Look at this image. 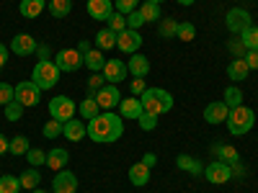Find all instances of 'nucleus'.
Masks as SVG:
<instances>
[{
  "label": "nucleus",
  "mask_w": 258,
  "mask_h": 193,
  "mask_svg": "<svg viewBox=\"0 0 258 193\" xmlns=\"http://www.w3.org/2000/svg\"><path fill=\"white\" fill-rule=\"evenodd\" d=\"M119 111H121V119H140V114L145 109H142V101L135 95V98H121Z\"/></svg>",
  "instance_id": "nucleus-20"
},
{
  "label": "nucleus",
  "mask_w": 258,
  "mask_h": 193,
  "mask_svg": "<svg viewBox=\"0 0 258 193\" xmlns=\"http://www.w3.org/2000/svg\"><path fill=\"white\" fill-rule=\"evenodd\" d=\"M83 64H85V67H88L91 72H101L103 64H106V57H103L101 49H91L88 54L83 57Z\"/></svg>",
  "instance_id": "nucleus-25"
},
{
  "label": "nucleus",
  "mask_w": 258,
  "mask_h": 193,
  "mask_svg": "<svg viewBox=\"0 0 258 193\" xmlns=\"http://www.w3.org/2000/svg\"><path fill=\"white\" fill-rule=\"evenodd\" d=\"M225 124H227V132L232 137H243V134H248L250 129H253L255 114H253V109H248V106H238V109H232L227 114V121Z\"/></svg>",
  "instance_id": "nucleus-3"
},
{
  "label": "nucleus",
  "mask_w": 258,
  "mask_h": 193,
  "mask_svg": "<svg viewBox=\"0 0 258 193\" xmlns=\"http://www.w3.org/2000/svg\"><path fill=\"white\" fill-rule=\"evenodd\" d=\"M26 160L31 162V167L47 165V152H44V149H29V152H26Z\"/></svg>",
  "instance_id": "nucleus-42"
},
{
  "label": "nucleus",
  "mask_w": 258,
  "mask_h": 193,
  "mask_svg": "<svg viewBox=\"0 0 258 193\" xmlns=\"http://www.w3.org/2000/svg\"><path fill=\"white\" fill-rule=\"evenodd\" d=\"M98 103H96V98H83L80 103H78V114L83 116V119H96L98 116Z\"/></svg>",
  "instance_id": "nucleus-30"
},
{
  "label": "nucleus",
  "mask_w": 258,
  "mask_h": 193,
  "mask_svg": "<svg viewBox=\"0 0 258 193\" xmlns=\"http://www.w3.org/2000/svg\"><path fill=\"white\" fill-rule=\"evenodd\" d=\"M176 165H178V170H186V173H191V175H199V173H204V165H202V160L191 157V155H178V157H176Z\"/></svg>",
  "instance_id": "nucleus-22"
},
{
  "label": "nucleus",
  "mask_w": 258,
  "mask_h": 193,
  "mask_svg": "<svg viewBox=\"0 0 258 193\" xmlns=\"http://www.w3.org/2000/svg\"><path fill=\"white\" fill-rule=\"evenodd\" d=\"M106 85V77L103 75H98V72H93L91 77H88V98H96V93Z\"/></svg>",
  "instance_id": "nucleus-39"
},
{
  "label": "nucleus",
  "mask_w": 258,
  "mask_h": 193,
  "mask_svg": "<svg viewBox=\"0 0 258 193\" xmlns=\"http://www.w3.org/2000/svg\"><path fill=\"white\" fill-rule=\"evenodd\" d=\"M18 180H21V188L34 190V188H39V180H41V175H39V170H36V167H29V170H24V173L18 175Z\"/></svg>",
  "instance_id": "nucleus-26"
},
{
  "label": "nucleus",
  "mask_w": 258,
  "mask_h": 193,
  "mask_svg": "<svg viewBox=\"0 0 258 193\" xmlns=\"http://www.w3.org/2000/svg\"><path fill=\"white\" fill-rule=\"evenodd\" d=\"M116 47L124 54H137V49L142 47V36L135 29H124L121 34H116Z\"/></svg>",
  "instance_id": "nucleus-11"
},
{
  "label": "nucleus",
  "mask_w": 258,
  "mask_h": 193,
  "mask_svg": "<svg viewBox=\"0 0 258 193\" xmlns=\"http://www.w3.org/2000/svg\"><path fill=\"white\" fill-rule=\"evenodd\" d=\"M96 44H98V49H101V52L116 47V34H114V31H109V29H101V31L96 34Z\"/></svg>",
  "instance_id": "nucleus-32"
},
{
  "label": "nucleus",
  "mask_w": 258,
  "mask_h": 193,
  "mask_svg": "<svg viewBox=\"0 0 258 193\" xmlns=\"http://www.w3.org/2000/svg\"><path fill=\"white\" fill-rule=\"evenodd\" d=\"M75 111H78V106L73 103V98H68V95H57V98H52L49 101V116L52 119H57V121H70L73 116H75Z\"/></svg>",
  "instance_id": "nucleus-6"
},
{
  "label": "nucleus",
  "mask_w": 258,
  "mask_h": 193,
  "mask_svg": "<svg viewBox=\"0 0 258 193\" xmlns=\"http://www.w3.org/2000/svg\"><path fill=\"white\" fill-rule=\"evenodd\" d=\"M137 121H140V129H142V132H153V129L158 126V116H153V114H147V111H142Z\"/></svg>",
  "instance_id": "nucleus-44"
},
{
  "label": "nucleus",
  "mask_w": 258,
  "mask_h": 193,
  "mask_svg": "<svg viewBox=\"0 0 258 193\" xmlns=\"http://www.w3.org/2000/svg\"><path fill=\"white\" fill-rule=\"evenodd\" d=\"M204 178L209 183H214V185H222V183H227L232 178V167L227 162H222V160H214V162L204 165Z\"/></svg>",
  "instance_id": "nucleus-7"
},
{
  "label": "nucleus",
  "mask_w": 258,
  "mask_h": 193,
  "mask_svg": "<svg viewBox=\"0 0 258 193\" xmlns=\"http://www.w3.org/2000/svg\"><path fill=\"white\" fill-rule=\"evenodd\" d=\"M36 54H39V59H49V57H52L49 44H39V47H36Z\"/></svg>",
  "instance_id": "nucleus-50"
},
{
  "label": "nucleus",
  "mask_w": 258,
  "mask_h": 193,
  "mask_svg": "<svg viewBox=\"0 0 258 193\" xmlns=\"http://www.w3.org/2000/svg\"><path fill=\"white\" fill-rule=\"evenodd\" d=\"M121 134H124V121H121V116H116L111 111H103L88 121V137L98 144H111Z\"/></svg>",
  "instance_id": "nucleus-1"
},
{
  "label": "nucleus",
  "mask_w": 258,
  "mask_h": 193,
  "mask_svg": "<svg viewBox=\"0 0 258 193\" xmlns=\"http://www.w3.org/2000/svg\"><path fill=\"white\" fill-rule=\"evenodd\" d=\"M41 98V88L34 82V80H21L16 85V101L24 106V109H31V106H36Z\"/></svg>",
  "instance_id": "nucleus-5"
},
{
  "label": "nucleus",
  "mask_w": 258,
  "mask_h": 193,
  "mask_svg": "<svg viewBox=\"0 0 258 193\" xmlns=\"http://www.w3.org/2000/svg\"><path fill=\"white\" fill-rule=\"evenodd\" d=\"M8 147H11V139H6L3 134H0V155H6V152H8Z\"/></svg>",
  "instance_id": "nucleus-53"
},
{
  "label": "nucleus",
  "mask_w": 258,
  "mask_h": 193,
  "mask_svg": "<svg viewBox=\"0 0 258 193\" xmlns=\"http://www.w3.org/2000/svg\"><path fill=\"white\" fill-rule=\"evenodd\" d=\"M225 26H227L232 34H243L248 26H253V18H250V13L243 11V8H232V11H227V16H225Z\"/></svg>",
  "instance_id": "nucleus-8"
},
{
  "label": "nucleus",
  "mask_w": 258,
  "mask_h": 193,
  "mask_svg": "<svg viewBox=\"0 0 258 193\" xmlns=\"http://www.w3.org/2000/svg\"><path fill=\"white\" fill-rule=\"evenodd\" d=\"M54 64L59 67V72H75L83 64V54L78 49H62V52H57Z\"/></svg>",
  "instance_id": "nucleus-10"
},
{
  "label": "nucleus",
  "mask_w": 258,
  "mask_h": 193,
  "mask_svg": "<svg viewBox=\"0 0 258 193\" xmlns=\"http://www.w3.org/2000/svg\"><path fill=\"white\" fill-rule=\"evenodd\" d=\"M75 49H78V52H80V54L85 57V54H88V52H91V44H88V41H80V44H78Z\"/></svg>",
  "instance_id": "nucleus-54"
},
{
  "label": "nucleus",
  "mask_w": 258,
  "mask_h": 193,
  "mask_svg": "<svg viewBox=\"0 0 258 193\" xmlns=\"http://www.w3.org/2000/svg\"><path fill=\"white\" fill-rule=\"evenodd\" d=\"M142 162H145V165H147V167H150V170H153V167H155V162H158V157H155V155H153V152H147V155H145V157H142Z\"/></svg>",
  "instance_id": "nucleus-51"
},
{
  "label": "nucleus",
  "mask_w": 258,
  "mask_h": 193,
  "mask_svg": "<svg viewBox=\"0 0 258 193\" xmlns=\"http://www.w3.org/2000/svg\"><path fill=\"white\" fill-rule=\"evenodd\" d=\"M150 3H158L160 6V3H165V0H150Z\"/></svg>",
  "instance_id": "nucleus-56"
},
{
  "label": "nucleus",
  "mask_w": 258,
  "mask_h": 193,
  "mask_svg": "<svg viewBox=\"0 0 258 193\" xmlns=\"http://www.w3.org/2000/svg\"><path fill=\"white\" fill-rule=\"evenodd\" d=\"M29 149H31V147H29V139H26L24 134H18V137H13V139H11L8 152H11V155H16V157H21V155H26Z\"/></svg>",
  "instance_id": "nucleus-33"
},
{
  "label": "nucleus",
  "mask_w": 258,
  "mask_h": 193,
  "mask_svg": "<svg viewBox=\"0 0 258 193\" xmlns=\"http://www.w3.org/2000/svg\"><path fill=\"white\" fill-rule=\"evenodd\" d=\"M212 149H214V155H217L222 162H227V165L238 162V149H235V147H230V144H214Z\"/></svg>",
  "instance_id": "nucleus-29"
},
{
  "label": "nucleus",
  "mask_w": 258,
  "mask_h": 193,
  "mask_svg": "<svg viewBox=\"0 0 258 193\" xmlns=\"http://www.w3.org/2000/svg\"><path fill=\"white\" fill-rule=\"evenodd\" d=\"M88 13L96 21H109V16L114 13V3L111 0H88Z\"/></svg>",
  "instance_id": "nucleus-17"
},
{
  "label": "nucleus",
  "mask_w": 258,
  "mask_h": 193,
  "mask_svg": "<svg viewBox=\"0 0 258 193\" xmlns=\"http://www.w3.org/2000/svg\"><path fill=\"white\" fill-rule=\"evenodd\" d=\"M21 190V180L16 178V175H3L0 178V193H18Z\"/></svg>",
  "instance_id": "nucleus-36"
},
{
  "label": "nucleus",
  "mask_w": 258,
  "mask_h": 193,
  "mask_svg": "<svg viewBox=\"0 0 258 193\" xmlns=\"http://www.w3.org/2000/svg\"><path fill=\"white\" fill-rule=\"evenodd\" d=\"M145 26V18H142V13H140V8L137 11H132L126 16V29H135V31H140Z\"/></svg>",
  "instance_id": "nucleus-45"
},
{
  "label": "nucleus",
  "mask_w": 258,
  "mask_h": 193,
  "mask_svg": "<svg viewBox=\"0 0 258 193\" xmlns=\"http://www.w3.org/2000/svg\"><path fill=\"white\" fill-rule=\"evenodd\" d=\"M176 36H178L181 41H194V36H197V26L188 24V21H181V24H178V31H176Z\"/></svg>",
  "instance_id": "nucleus-38"
},
{
  "label": "nucleus",
  "mask_w": 258,
  "mask_h": 193,
  "mask_svg": "<svg viewBox=\"0 0 258 193\" xmlns=\"http://www.w3.org/2000/svg\"><path fill=\"white\" fill-rule=\"evenodd\" d=\"M176 3H178V6H191L194 0H176Z\"/></svg>",
  "instance_id": "nucleus-55"
},
{
  "label": "nucleus",
  "mask_w": 258,
  "mask_h": 193,
  "mask_svg": "<svg viewBox=\"0 0 258 193\" xmlns=\"http://www.w3.org/2000/svg\"><path fill=\"white\" fill-rule=\"evenodd\" d=\"M49 13L54 18H68L70 11H73V0H49Z\"/></svg>",
  "instance_id": "nucleus-27"
},
{
  "label": "nucleus",
  "mask_w": 258,
  "mask_h": 193,
  "mask_svg": "<svg viewBox=\"0 0 258 193\" xmlns=\"http://www.w3.org/2000/svg\"><path fill=\"white\" fill-rule=\"evenodd\" d=\"M140 13L145 18V24H153V21H160V6L158 3H150V0H145V3L140 6Z\"/></svg>",
  "instance_id": "nucleus-31"
},
{
  "label": "nucleus",
  "mask_w": 258,
  "mask_h": 193,
  "mask_svg": "<svg viewBox=\"0 0 258 193\" xmlns=\"http://www.w3.org/2000/svg\"><path fill=\"white\" fill-rule=\"evenodd\" d=\"M103 77H106V82H111V85H119L121 80H126V62H121V59H106V64H103Z\"/></svg>",
  "instance_id": "nucleus-13"
},
{
  "label": "nucleus",
  "mask_w": 258,
  "mask_h": 193,
  "mask_svg": "<svg viewBox=\"0 0 258 193\" xmlns=\"http://www.w3.org/2000/svg\"><path fill=\"white\" fill-rule=\"evenodd\" d=\"M248 72H250V67L245 64V59H243V57L232 59V62L227 64V75H230V80H235V82L245 80V77H248Z\"/></svg>",
  "instance_id": "nucleus-23"
},
{
  "label": "nucleus",
  "mask_w": 258,
  "mask_h": 193,
  "mask_svg": "<svg viewBox=\"0 0 258 193\" xmlns=\"http://www.w3.org/2000/svg\"><path fill=\"white\" fill-rule=\"evenodd\" d=\"M129 180H132V185H145L147 180H150V167L145 165V162H137V165H132L129 167Z\"/></svg>",
  "instance_id": "nucleus-24"
},
{
  "label": "nucleus",
  "mask_w": 258,
  "mask_h": 193,
  "mask_svg": "<svg viewBox=\"0 0 258 193\" xmlns=\"http://www.w3.org/2000/svg\"><path fill=\"white\" fill-rule=\"evenodd\" d=\"M227 49L235 54V59H238V57H245V52H248V49L243 47L240 39H230V41H227Z\"/></svg>",
  "instance_id": "nucleus-47"
},
{
  "label": "nucleus",
  "mask_w": 258,
  "mask_h": 193,
  "mask_svg": "<svg viewBox=\"0 0 258 193\" xmlns=\"http://www.w3.org/2000/svg\"><path fill=\"white\" fill-rule=\"evenodd\" d=\"M140 101H142V109L147 114H153V116H163V114H168L170 109H173V95H170L168 90H163V88H147L140 95Z\"/></svg>",
  "instance_id": "nucleus-2"
},
{
  "label": "nucleus",
  "mask_w": 258,
  "mask_h": 193,
  "mask_svg": "<svg viewBox=\"0 0 258 193\" xmlns=\"http://www.w3.org/2000/svg\"><path fill=\"white\" fill-rule=\"evenodd\" d=\"M225 106L232 111V109H238V106H243V90L240 88H235V85H230V88H225V95H222Z\"/></svg>",
  "instance_id": "nucleus-28"
},
{
  "label": "nucleus",
  "mask_w": 258,
  "mask_h": 193,
  "mask_svg": "<svg viewBox=\"0 0 258 193\" xmlns=\"http://www.w3.org/2000/svg\"><path fill=\"white\" fill-rule=\"evenodd\" d=\"M85 134H88V126L80 119H70L62 124V137H68L70 142H80V139H85Z\"/></svg>",
  "instance_id": "nucleus-16"
},
{
  "label": "nucleus",
  "mask_w": 258,
  "mask_h": 193,
  "mask_svg": "<svg viewBox=\"0 0 258 193\" xmlns=\"http://www.w3.org/2000/svg\"><path fill=\"white\" fill-rule=\"evenodd\" d=\"M21 116H24V106H21L18 101H11V103L6 106V119H8V121H18Z\"/></svg>",
  "instance_id": "nucleus-43"
},
{
  "label": "nucleus",
  "mask_w": 258,
  "mask_h": 193,
  "mask_svg": "<svg viewBox=\"0 0 258 193\" xmlns=\"http://www.w3.org/2000/svg\"><path fill=\"white\" fill-rule=\"evenodd\" d=\"M68 162H70V155H68V149H62V147H54V149H49L47 152V167L49 170H64L68 167Z\"/></svg>",
  "instance_id": "nucleus-18"
},
{
  "label": "nucleus",
  "mask_w": 258,
  "mask_h": 193,
  "mask_svg": "<svg viewBox=\"0 0 258 193\" xmlns=\"http://www.w3.org/2000/svg\"><path fill=\"white\" fill-rule=\"evenodd\" d=\"M11 101H16V85L0 82V106H8Z\"/></svg>",
  "instance_id": "nucleus-40"
},
{
  "label": "nucleus",
  "mask_w": 258,
  "mask_h": 193,
  "mask_svg": "<svg viewBox=\"0 0 258 193\" xmlns=\"http://www.w3.org/2000/svg\"><path fill=\"white\" fill-rule=\"evenodd\" d=\"M116 11L119 13H124V16H129L132 11H137V6H140V0H116Z\"/></svg>",
  "instance_id": "nucleus-46"
},
{
  "label": "nucleus",
  "mask_w": 258,
  "mask_h": 193,
  "mask_svg": "<svg viewBox=\"0 0 258 193\" xmlns=\"http://www.w3.org/2000/svg\"><path fill=\"white\" fill-rule=\"evenodd\" d=\"M44 8H47V0H21V6H18L21 16L29 18V21L39 18L41 13H44Z\"/></svg>",
  "instance_id": "nucleus-19"
},
{
  "label": "nucleus",
  "mask_w": 258,
  "mask_h": 193,
  "mask_svg": "<svg viewBox=\"0 0 258 193\" xmlns=\"http://www.w3.org/2000/svg\"><path fill=\"white\" fill-rule=\"evenodd\" d=\"M6 62H8V49H6L3 44H0V70L6 67Z\"/></svg>",
  "instance_id": "nucleus-52"
},
{
  "label": "nucleus",
  "mask_w": 258,
  "mask_h": 193,
  "mask_svg": "<svg viewBox=\"0 0 258 193\" xmlns=\"http://www.w3.org/2000/svg\"><path fill=\"white\" fill-rule=\"evenodd\" d=\"M31 80L39 85L41 90H52L54 85L59 82V67L52 59H39L36 67L31 70Z\"/></svg>",
  "instance_id": "nucleus-4"
},
{
  "label": "nucleus",
  "mask_w": 258,
  "mask_h": 193,
  "mask_svg": "<svg viewBox=\"0 0 258 193\" xmlns=\"http://www.w3.org/2000/svg\"><path fill=\"white\" fill-rule=\"evenodd\" d=\"M106 24H109V26H106L109 31H114V34H121V31L126 29V16H124V13H111Z\"/></svg>",
  "instance_id": "nucleus-37"
},
{
  "label": "nucleus",
  "mask_w": 258,
  "mask_h": 193,
  "mask_svg": "<svg viewBox=\"0 0 258 193\" xmlns=\"http://www.w3.org/2000/svg\"><path fill=\"white\" fill-rule=\"evenodd\" d=\"M145 90H147V85H145V77H135V80H132V95H137V98H140V95H142Z\"/></svg>",
  "instance_id": "nucleus-49"
},
{
  "label": "nucleus",
  "mask_w": 258,
  "mask_h": 193,
  "mask_svg": "<svg viewBox=\"0 0 258 193\" xmlns=\"http://www.w3.org/2000/svg\"><path fill=\"white\" fill-rule=\"evenodd\" d=\"M36 47H39V41H36L31 34H16L13 41H11V52L18 54V57H31V54H36Z\"/></svg>",
  "instance_id": "nucleus-12"
},
{
  "label": "nucleus",
  "mask_w": 258,
  "mask_h": 193,
  "mask_svg": "<svg viewBox=\"0 0 258 193\" xmlns=\"http://www.w3.org/2000/svg\"><path fill=\"white\" fill-rule=\"evenodd\" d=\"M34 193H47V190H41V188H34Z\"/></svg>",
  "instance_id": "nucleus-57"
},
{
  "label": "nucleus",
  "mask_w": 258,
  "mask_h": 193,
  "mask_svg": "<svg viewBox=\"0 0 258 193\" xmlns=\"http://www.w3.org/2000/svg\"><path fill=\"white\" fill-rule=\"evenodd\" d=\"M41 132H44V137H47V139H54V137H59V134H62V121H57V119H49V121L44 124V129H41Z\"/></svg>",
  "instance_id": "nucleus-41"
},
{
  "label": "nucleus",
  "mask_w": 258,
  "mask_h": 193,
  "mask_svg": "<svg viewBox=\"0 0 258 193\" xmlns=\"http://www.w3.org/2000/svg\"><path fill=\"white\" fill-rule=\"evenodd\" d=\"M176 31H178V21H173V18H163V21H160V26H158V36H160V39L176 36Z\"/></svg>",
  "instance_id": "nucleus-34"
},
{
  "label": "nucleus",
  "mask_w": 258,
  "mask_h": 193,
  "mask_svg": "<svg viewBox=\"0 0 258 193\" xmlns=\"http://www.w3.org/2000/svg\"><path fill=\"white\" fill-rule=\"evenodd\" d=\"M227 114H230V109L222 103V101H217V103H209L207 109H204V121L207 124H225L227 121Z\"/></svg>",
  "instance_id": "nucleus-15"
},
{
  "label": "nucleus",
  "mask_w": 258,
  "mask_h": 193,
  "mask_svg": "<svg viewBox=\"0 0 258 193\" xmlns=\"http://www.w3.org/2000/svg\"><path fill=\"white\" fill-rule=\"evenodd\" d=\"M240 41H243L245 49H258V26H248L240 34Z\"/></svg>",
  "instance_id": "nucleus-35"
},
{
  "label": "nucleus",
  "mask_w": 258,
  "mask_h": 193,
  "mask_svg": "<svg viewBox=\"0 0 258 193\" xmlns=\"http://www.w3.org/2000/svg\"><path fill=\"white\" fill-rule=\"evenodd\" d=\"M52 190H54V193H75V190H78V178H75V173H70L68 167L59 170V173L54 175V180H52Z\"/></svg>",
  "instance_id": "nucleus-14"
},
{
  "label": "nucleus",
  "mask_w": 258,
  "mask_h": 193,
  "mask_svg": "<svg viewBox=\"0 0 258 193\" xmlns=\"http://www.w3.org/2000/svg\"><path fill=\"white\" fill-rule=\"evenodd\" d=\"M96 103H98V109H103V111L116 109V106L121 103V93H119V88H116V85H111V82H106L103 88L96 93Z\"/></svg>",
  "instance_id": "nucleus-9"
},
{
  "label": "nucleus",
  "mask_w": 258,
  "mask_h": 193,
  "mask_svg": "<svg viewBox=\"0 0 258 193\" xmlns=\"http://www.w3.org/2000/svg\"><path fill=\"white\" fill-rule=\"evenodd\" d=\"M243 59H245V64L250 70H258V49H248Z\"/></svg>",
  "instance_id": "nucleus-48"
},
{
  "label": "nucleus",
  "mask_w": 258,
  "mask_h": 193,
  "mask_svg": "<svg viewBox=\"0 0 258 193\" xmlns=\"http://www.w3.org/2000/svg\"><path fill=\"white\" fill-rule=\"evenodd\" d=\"M126 70L132 72L135 77H147L150 75V59L142 57V54H129V64Z\"/></svg>",
  "instance_id": "nucleus-21"
}]
</instances>
